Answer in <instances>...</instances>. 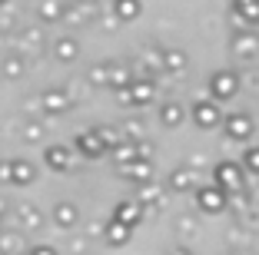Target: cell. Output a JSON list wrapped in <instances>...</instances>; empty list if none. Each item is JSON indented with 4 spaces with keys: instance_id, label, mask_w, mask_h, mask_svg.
I'll return each instance as SVG.
<instances>
[{
    "instance_id": "obj_1",
    "label": "cell",
    "mask_w": 259,
    "mask_h": 255,
    "mask_svg": "<svg viewBox=\"0 0 259 255\" xmlns=\"http://www.w3.org/2000/svg\"><path fill=\"white\" fill-rule=\"evenodd\" d=\"M239 86H243V76L236 70H213L209 83H206V90H209V99L213 103H229V99L239 96Z\"/></svg>"
},
{
    "instance_id": "obj_2",
    "label": "cell",
    "mask_w": 259,
    "mask_h": 255,
    "mask_svg": "<svg viewBox=\"0 0 259 255\" xmlns=\"http://www.w3.org/2000/svg\"><path fill=\"white\" fill-rule=\"evenodd\" d=\"M213 176H216L213 186L220 189V192H226V199H229V195L246 192V169L239 163H216Z\"/></svg>"
},
{
    "instance_id": "obj_3",
    "label": "cell",
    "mask_w": 259,
    "mask_h": 255,
    "mask_svg": "<svg viewBox=\"0 0 259 255\" xmlns=\"http://www.w3.org/2000/svg\"><path fill=\"white\" fill-rule=\"evenodd\" d=\"M186 113H190V120L196 123L199 129H213V126H220V123H223V106L213 103L209 96L193 99V106H190Z\"/></svg>"
},
{
    "instance_id": "obj_4",
    "label": "cell",
    "mask_w": 259,
    "mask_h": 255,
    "mask_svg": "<svg viewBox=\"0 0 259 255\" xmlns=\"http://www.w3.org/2000/svg\"><path fill=\"white\" fill-rule=\"evenodd\" d=\"M223 129H226V136L233 143H246L252 136V129H256V123H252L249 113H229L226 120H223Z\"/></svg>"
},
{
    "instance_id": "obj_5",
    "label": "cell",
    "mask_w": 259,
    "mask_h": 255,
    "mask_svg": "<svg viewBox=\"0 0 259 255\" xmlns=\"http://www.w3.org/2000/svg\"><path fill=\"white\" fill-rule=\"evenodd\" d=\"M120 99H123V103H130V106H146V103H153V99H156V83H153V80L130 83L126 93H123Z\"/></svg>"
},
{
    "instance_id": "obj_6",
    "label": "cell",
    "mask_w": 259,
    "mask_h": 255,
    "mask_svg": "<svg viewBox=\"0 0 259 255\" xmlns=\"http://www.w3.org/2000/svg\"><path fill=\"white\" fill-rule=\"evenodd\" d=\"M190 67V57H186V50H180V46H160V73H183V70Z\"/></svg>"
},
{
    "instance_id": "obj_7",
    "label": "cell",
    "mask_w": 259,
    "mask_h": 255,
    "mask_svg": "<svg viewBox=\"0 0 259 255\" xmlns=\"http://www.w3.org/2000/svg\"><path fill=\"white\" fill-rule=\"evenodd\" d=\"M196 206L203 212H209V216H216V212L226 209V192H220L216 186H199L196 189Z\"/></svg>"
},
{
    "instance_id": "obj_8",
    "label": "cell",
    "mask_w": 259,
    "mask_h": 255,
    "mask_svg": "<svg viewBox=\"0 0 259 255\" xmlns=\"http://www.w3.org/2000/svg\"><path fill=\"white\" fill-rule=\"evenodd\" d=\"M233 53H236L239 60H252L259 53V37L249 30V27H243V30L233 33Z\"/></svg>"
},
{
    "instance_id": "obj_9",
    "label": "cell",
    "mask_w": 259,
    "mask_h": 255,
    "mask_svg": "<svg viewBox=\"0 0 259 255\" xmlns=\"http://www.w3.org/2000/svg\"><path fill=\"white\" fill-rule=\"evenodd\" d=\"M160 123L166 129H176L180 123H186V106L176 103V99H166V103H160Z\"/></svg>"
},
{
    "instance_id": "obj_10",
    "label": "cell",
    "mask_w": 259,
    "mask_h": 255,
    "mask_svg": "<svg viewBox=\"0 0 259 255\" xmlns=\"http://www.w3.org/2000/svg\"><path fill=\"white\" fill-rule=\"evenodd\" d=\"M233 14L239 17L243 27H259V0H233Z\"/></svg>"
},
{
    "instance_id": "obj_11",
    "label": "cell",
    "mask_w": 259,
    "mask_h": 255,
    "mask_svg": "<svg viewBox=\"0 0 259 255\" xmlns=\"http://www.w3.org/2000/svg\"><path fill=\"white\" fill-rule=\"evenodd\" d=\"M169 189H176V192H186V189H196V173L193 169H176V173H169Z\"/></svg>"
},
{
    "instance_id": "obj_12",
    "label": "cell",
    "mask_w": 259,
    "mask_h": 255,
    "mask_svg": "<svg viewBox=\"0 0 259 255\" xmlns=\"http://www.w3.org/2000/svg\"><path fill=\"white\" fill-rule=\"evenodd\" d=\"M116 14L123 20H137L140 17V0H116Z\"/></svg>"
},
{
    "instance_id": "obj_13",
    "label": "cell",
    "mask_w": 259,
    "mask_h": 255,
    "mask_svg": "<svg viewBox=\"0 0 259 255\" xmlns=\"http://www.w3.org/2000/svg\"><path fill=\"white\" fill-rule=\"evenodd\" d=\"M243 169L252 176H259V146H249V149L243 152Z\"/></svg>"
},
{
    "instance_id": "obj_14",
    "label": "cell",
    "mask_w": 259,
    "mask_h": 255,
    "mask_svg": "<svg viewBox=\"0 0 259 255\" xmlns=\"http://www.w3.org/2000/svg\"><path fill=\"white\" fill-rule=\"evenodd\" d=\"M130 173H133V179H150L153 166H150V163H137V166H133V169H130Z\"/></svg>"
},
{
    "instance_id": "obj_15",
    "label": "cell",
    "mask_w": 259,
    "mask_h": 255,
    "mask_svg": "<svg viewBox=\"0 0 259 255\" xmlns=\"http://www.w3.org/2000/svg\"><path fill=\"white\" fill-rule=\"evenodd\" d=\"M173 255H190V252H186V248H176V252Z\"/></svg>"
}]
</instances>
